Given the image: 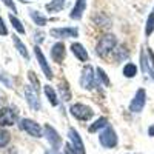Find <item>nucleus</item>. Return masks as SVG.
<instances>
[{
	"label": "nucleus",
	"mask_w": 154,
	"mask_h": 154,
	"mask_svg": "<svg viewBox=\"0 0 154 154\" xmlns=\"http://www.w3.org/2000/svg\"><path fill=\"white\" fill-rule=\"evenodd\" d=\"M152 12H154V11H152Z\"/></svg>",
	"instance_id": "nucleus-34"
},
{
	"label": "nucleus",
	"mask_w": 154,
	"mask_h": 154,
	"mask_svg": "<svg viewBox=\"0 0 154 154\" xmlns=\"http://www.w3.org/2000/svg\"><path fill=\"white\" fill-rule=\"evenodd\" d=\"M68 136H69V140H71L72 148H74L77 152H79V154H86V151H85V145H83V140H82L80 134L77 133V130H74V128H69Z\"/></svg>",
	"instance_id": "nucleus-8"
},
{
	"label": "nucleus",
	"mask_w": 154,
	"mask_h": 154,
	"mask_svg": "<svg viewBox=\"0 0 154 154\" xmlns=\"http://www.w3.org/2000/svg\"><path fill=\"white\" fill-rule=\"evenodd\" d=\"M65 56H66V48L62 42H57L56 45H53V48H51V57H53L54 62L62 63V60L65 59Z\"/></svg>",
	"instance_id": "nucleus-12"
},
{
	"label": "nucleus",
	"mask_w": 154,
	"mask_h": 154,
	"mask_svg": "<svg viewBox=\"0 0 154 154\" xmlns=\"http://www.w3.org/2000/svg\"><path fill=\"white\" fill-rule=\"evenodd\" d=\"M154 31V12L148 17V20H146V28H145V34L146 35H151V32Z\"/></svg>",
	"instance_id": "nucleus-23"
},
{
	"label": "nucleus",
	"mask_w": 154,
	"mask_h": 154,
	"mask_svg": "<svg viewBox=\"0 0 154 154\" xmlns=\"http://www.w3.org/2000/svg\"><path fill=\"white\" fill-rule=\"evenodd\" d=\"M148 134H149L151 137H154V125H151V126L148 128Z\"/></svg>",
	"instance_id": "nucleus-32"
},
{
	"label": "nucleus",
	"mask_w": 154,
	"mask_h": 154,
	"mask_svg": "<svg viewBox=\"0 0 154 154\" xmlns=\"http://www.w3.org/2000/svg\"><path fill=\"white\" fill-rule=\"evenodd\" d=\"M28 77H29V79H31V82H32V83L35 85V89H37V88H38V80L35 79V75H34V72H32V71H29V72H28Z\"/></svg>",
	"instance_id": "nucleus-30"
},
{
	"label": "nucleus",
	"mask_w": 154,
	"mask_h": 154,
	"mask_svg": "<svg viewBox=\"0 0 154 154\" xmlns=\"http://www.w3.org/2000/svg\"><path fill=\"white\" fill-rule=\"evenodd\" d=\"M148 57H149V72H151V75L154 77V53H152V51L149 49L148 51Z\"/></svg>",
	"instance_id": "nucleus-27"
},
{
	"label": "nucleus",
	"mask_w": 154,
	"mask_h": 154,
	"mask_svg": "<svg viewBox=\"0 0 154 154\" xmlns=\"http://www.w3.org/2000/svg\"><path fill=\"white\" fill-rule=\"evenodd\" d=\"M123 74H125V77H134L136 74H137V66L134 65V63H126V65L123 66Z\"/></svg>",
	"instance_id": "nucleus-21"
},
{
	"label": "nucleus",
	"mask_w": 154,
	"mask_h": 154,
	"mask_svg": "<svg viewBox=\"0 0 154 154\" xmlns=\"http://www.w3.org/2000/svg\"><path fill=\"white\" fill-rule=\"evenodd\" d=\"M69 111H71L72 117H75L77 120H83V122L89 120V119L93 117V114H94V111H93L91 108L86 106V105H83V103H74V105L69 108Z\"/></svg>",
	"instance_id": "nucleus-3"
},
{
	"label": "nucleus",
	"mask_w": 154,
	"mask_h": 154,
	"mask_svg": "<svg viewBox=\"0 0 154 154\" xmlns=\"http://www.w3.org/2000/svg\"><path fill=\"white\" fill-rule=\"evenodd\" d=\"M34 53H35V57H37L38 63H40V66H42L45 75L48 77V79H53V71H51L49 65L46 63V59H45V56H43V53H42V49L38 48V46H35V48H34Z\"/></svg>",
	"instance_id": "nucleus-13"
},
{
	"label": "nucleus",
	"mask_w": 154,
	"mask_h": 154,
	"mask_svg": "<svg viewBox=\"0 0 154 154\" xmlns=\"http://www.w3.org/2000/svg\"><path fill=\"white\" fill-rule=\"evenodd\" d=\"M9 20H11V23H12V26H14V28H16V29H17V31L20 32V34H25V28L22 26L20 20H17V19H16L14 16H12V14L9 16Z\"/></svg>",
	"instance_id": "nucleus-24"
},
{
	"label": "nucleus",
	"mask_w": 154,
	"mask_h": 154,
	"mask_svg": "<svg viewBox=\"0 0 154 154\" xmlns=\"http://www.w3.org/2000/svg\"><path fill=\"white\" fill-rule=\"evenodd\" d=\"M145 102H146V93H145L143 88H140L139 91L136 93L133 102H131L130 111H131V112H140V111L143 109V106H145Z\"/></svg>",
	"instance_id": "nucleus-6"
},
{
	"label": "nucleus",
	"mask_w": 154,
	"mask_h": 154,
	"mask_svg": "<svg viewBox=\"0 0 154 154\" xmlns=\"http://www.w3.org/2000/svg\"><path fill=\"white\" fill-rule=\"evenodd\" d=\"M63 154H79V152H77L74 148H72V145H65V149H63Z\"/></svg>",
	"instance_id": "nucleus-28"
},
{
	"label": "nucleus",
	"mask_w": 154,
	"mask_h": 154,
	"mask_svg": "<svg viewBox=\"0 0 154 154\" xmlns=\"http://www.w3.org/2000/svg\"><path fill=\"white\" fill-rule=\"evenodd\" d=\"M12 40H14V45H16V48L19 49V53L25 57V59H29V54H28V51H26V46H25L23 43H22V40H20V38L17 37V35H14V37H12Z\"/></svg>",
	"instance_id": "nucleus-20"
},
{
	"label": "nucleus",
	"mask_w": 154,
	"mask_h": 154,
	"mask_svg": "<svg viewBox=\"0 0 154 154\" xmlns=\"http://www.w3.org/2000/svg\"><path fill=\"white\" fill-rule=\"evenodd\" d=\"M65 2L66 0H53L51 3L46 5V9L49 12H57V11H62V8L65 6Z\"/></svg>",
	"instance_id": "nucleus-18"
},
{
	"label": "nucleus",
	"mask_w": 154,
	"mask_h": 154,
	"mask_svg": "<svg viewBox=\"0 0 154 154\" xmlns=\"http://www.w3.org/2000/svg\"><path fill=\"white\" fill-rule=\"evenodd\" d=\"M48 154H57V152H56V151H54V152H48Z\"/></svg>",
	"instance_id": "nucleus-33"
},
{
	"label": "nucleus",
	"mask_w": 154,
	"mask_h": 154,
	"mask_svg": "<svg viewBox=\"0 0 154 154\" xmlns=\"http://www.w3.org/2000/svg\"><path fill=\"white\" fill-rule=\"evenodd\" d=\"M20 126H22L23 131H26V133H28L29 136H32V137H42V136H43L42 126L38 125L37 122L31 120V119H22Z\"/></svg>",
	"instance_id": "nucleus-5"
},
{
	"label": "nucleus",
	"mask_w": 154,
	"mask_h": 154,
	"mask_svg": "<svg viewBox=\"0 0 154 154\" xmlns=\"http://www.w3.org/2000/svg\"><path fill=\"white\" fill-rule=\"evenodd\" d=\"M3 2H5V5H8V6H9V8H11L12 11H17V9H16V5L12 3L11 0H3Z\"/></svg>",
	"instance_id": "nucleus-31"
},
{
	"label": "nucleus",
	"mask_w": 154,
	"mask_h": 154,
	"mask_svg": "<svg viewBox=\"0 0 154 154\" xmlns=\"http://www.w3.org/2000/svg\"><path fill=\"white\" fill-rule=\"evenodd\" d=\"M96 71H97V75H99V80H100L102 83H103L105 86H109V79H108V77H106L105 71L102 69V68H97Z\"/></svg>",
	"instance_id": "nucleus-25"
},
{
	"label": "nucleus",
	"mask_w": 154,
	"mask_h": 154,
	"mask_svg": "<svg viewBox=\"0 0 154 154\" xmlns=\"http://www.w3.org/2000/svg\"><path fill=\"white\" fill-rule=\"evenodd\" d=\"M116 45H117V38H116V35L106 34V35H103L99 40V43L96 46V51H97L99 56H106V54L111 53V51H114Z\"/></svg>",
	"instance_id": "nucleus-1"
},
{
	"label": "nucleus",
	"mask_w": 154,
	"mask_h": 154,
	"mask_svg": "<svg viewBox=\"0 0 154 154\" xmlns=\"http://www.w3.org/2000/svg\"><path fill=\"white\" fill-rule=\"evenodd\" d=\"M106 126H108V119H106V117H100V119H97L91 126L88 128V131H89V133H96V131L102 130V128L105 130Z\"/></svg>",
	"instance_id": "nucleus-16"
},
{
	"label": "nucleus",
	"mask_w": 154,
	"mask_h": 154,
	"mask_svg": "<svg viewBox=\"0 0 154 154\" xmlns=\"http://www.w3.org/2000/svg\"><path fill=\"white\" fill-rule=\"evenodd\" d=\"M45 94H46V97H48V100H49V103L53 105V106H57V105H59L57 94H56V91H54V89L51 88L49 85H45Z\"/></svg>",
	"instance_id": "nucleus-17"
},
{
	"label": "nucleus",
	"mask_w": 154,
	"mask_h": 154,
	"mask_svg": "<svg viewBox=\"0 0 154 154\" xmlns=\"http://www.w3.org/2000/svg\"><path fill=\"white\" fill-rule=\"evenodd\" d=\"M49 32L56 38H68V37H77L79 35V29L77 28H54Z\"/></svg>",
	"instance_id": "nucleus-10"
},
{
	"label": "nucleus",
	"mask_w": 154,
	"mask_h": 154,
	"mask_svg": "<svg viewBox=\"0 0 154 154\" xmlns=\"http://www.w3.org/2000/svg\"><path fill=\"white\" fill-rule=\"evenodd\" d=\"M45 136L48 137L51 146H53L54 149H57V148L62 145V137L57 134V131L54 130L53 126H49V125H46V126H45Z\"/></svg>",
	"instance_id": "nucleus-11"
},
{
	"label": "nucleus",
	"mask_w": 154,
	"mask_h": 154,
	"mask_svg": "<svg viewBox=\"0 0 154 154\" xmlns=\"http://www.w3.org/2000/svg\"><path fill=\"white\" fill-rule=\"evenodd\" d=\"M71 49H72V54L79 59L80 62H88V51L83 48L82 43H72L71 45Z\"/></svg>",
	"instance_id": "nucleus-14"
},
{
	"label": "nucleus",
	"mask_w": 154,
	"mask_h": 154,
	"mask_svg": "<svg viewBox=\"0 0 154 154\" xmlns=\"http://www.w3.org/2000/svg\"><path fill=\"white\" fill-rule=\"evenodd\" d=\"M25 96H26V102L29 103V106L32 109H40V100H38L37 89L34 86L26 85V88H25Z\"/></svg>",
	"instance_id": "nucleus-9"
},
{
	"label": "nucleus",
	"mask_w": 154,
	"mask_h": 154,
	"mask_svg": "<svg viewBox=\"0 0 154 154\" xmlns=\"http://www.w3.org/2000/svg\"><path fill=\"white\" fill-rule=\"evenodd\" d=\"M99 142H100V145L103 146V148L111 149V148H114V146H117L119 139H117V134H116V131H114L112 128L108 125L103 131H100Z\"/></svg>",
	"instance_id": "nucleus-2"
},
{
	"label": "nucleus",
	"mask_w": 154,
	"mask_h": 154,
	"mask_svg": "<svg viewBox=\"0 0 154 154\" xmlns=\"http://www.w3.org/2000/svg\"><path fill=\"white\" fill-rule=\"evenodd\" d=\"M85 9H86V0H77L75 2V6H74V9H72V12H71V19H82V16H83V12H85Z\"/></svg>",
	"instance_id": "nucleus-15"
},
{
	"label": "nucleus",
	"mask_w": 154,
	"mask_h": 154,
	"mask_svg": "<svg viewBox=\"0 0 154 154\" xmlns=\"http://www.w3.org/2000/svg\"><path fill=\"white\" fill-rule=\"evenodd\" d=\"M17 120V112L11 108L0 109V126H11Z\"/></svg>",
	"instance_id": "nucleus-7"
},
{
	"label": "nucleus",
	"mask_w": 154,
	"mask_h": 154,
	"mask_svg": "<svg viewBox=\"0 0 154 154\" xmlns=\"http://www.w3.org/2000/svg\"><path fill=\"white\" fill-rule=\"evenodd\" d=\"M0 34H2V35H6V34H8V29H6V26H5L2 17H0Z\"/></svg>",
	"instance_id": "nucleus-29"
},
{
	"label": "nucleus",
	"mask_w": 154,
	"mask_h": 154,
	"mask_svg": "<svg viewBox=\"0 0 154 154\" xmlns=\"http://www.w3.org/2000/svg\"><path fill=\"white\" fill-rule=\"evenodd\" d=\"M9 142V134L3 130H0V148H3L5 145H8Z\"/></svg>",
	"instance_id": "nucleus-26"
},
{
	"label": "nucleus",
	"mask_w": 154,
	"mask_h": 154,
	"mask_svg": "<svg viewBox=\"0 0 154 154\" xmlns=\"http://www.w3.org/2000/svg\"><path fill=\"white\" fill-rule=\"evenodd\" d=\"M94 82H96V75H94V69L91 65H85L82 75H80V86L85 89H93L94 88Z\"/></svg>",
	"instance_id": "nucleus-4"
},
{
	"label": "nucleus",
	"mask_w": 154,
	"mask_h": 154,
	"mask_svg": "<svg viewBox=\"0 0 154 154\" xmlns=\"http://www.w3.org/2000/svg\"><path fill=\"white\" fill-rule=\"evenodd\" d=\"M31 17H32V20L38 25V26H43V25H46V17L40 16L37 11H31Z\"/></svg>",
	"instance_id": "nucleus-22"
},
{
	"label": "nucleus",
	"mask_w": 154,
	"mask_h": 154,
	"mask_svg": "<svg viewBox=\"0 0 154 154\" xmlns=\"http://www.w3.org/2000/svg\"><path fill=\"white\" fill-rule=\"evenodd\" d=\"M59 91H60V96H62V100H71V91H69V86L66 82H60L59 85Z\"/></svg>",
	"instance_id": "nucleus-19"
}]
</instances>
